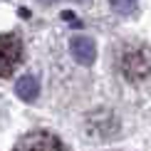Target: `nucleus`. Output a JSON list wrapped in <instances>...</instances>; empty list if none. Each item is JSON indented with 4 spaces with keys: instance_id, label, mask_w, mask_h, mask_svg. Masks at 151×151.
Wrapping results in <instances>:
<instances>
[{
    "instance_id": "1",
    "label": "nucleus",
    "mask_w": 151,
    "mask_h": 151,
    "mask_svg": "<svg viewBox=\"0 0 151 151\" xmlns=\"http://www.w3.org/2000/svg\"><path fill=\"white\" fill-rule=\"evenodd\" d=\"M22 62V42L17 35H0V77L8 79Z\"/></svg>"
},
{
    "instance_id": "2",
    "label": "nucleus",
    "mask_w": 151,
    "mask_h": 151,
    "mask_svg": "<svg viewBox=\"0 0 151 151\" xmlns=\"http://www.w3.org/2000/svg\"><path fill=\"white\" fill-rule=\"evenodd\" d=\"M122 67H124V74H127L129 79L141 82V79H146V74L151 70V55L146 52V50L136 47V50H131V52L124 55Z\"/></svg>"
},
{
    "instance_id": "3",
    "label": "nucleus",
    "mask_w": 151,
    "mask_h": 151,
    "mask_svg": "<svg viewBox=\"0 0 151 151\" xmlns=\"http://www.w3.org/2000/svg\"><path fill=\"white\" fill-rule=\"evenodd\" d=\"M15 151H62V141L50 131H32L20 139Z\"/></svg>"
}]
</instances>
